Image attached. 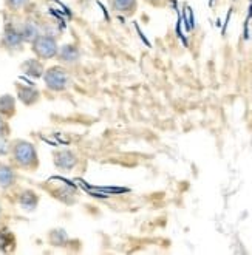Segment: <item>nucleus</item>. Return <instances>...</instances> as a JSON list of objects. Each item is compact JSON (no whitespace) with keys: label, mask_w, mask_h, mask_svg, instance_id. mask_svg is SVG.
Segmentation results:
<instances>
[{"label":"nucleus","mask_w":252,"mask_h":255,"mask_svg":"<svg viewBox=\"0 0 252 255\" xmlns=\"http://www.w3.org/2000/svg\"><path fill=\"white\" fill-rule=\"evenodd\" d=\"M12 153L16 161L23 167H33L37 162V156H36V150L34 147L26 142V141H17L16 145L12 148Z\"/></svg>","instance_id":"f257e3e1"},{"label":"nucleus","mask_w":252,"mask_h":255,"mask_svg":"<svg viewBox=\"0 0 252 255\" xmlns=\"http://www.w3.org/2000/svg\"><path fill=\"white\" fill-rule=\"evenodd\" d=\"M45 84L50 90H54V92H61L68 85V73L62 68V67H51L45 76Z\"/></svg>","instance_id":"f03ea898"},{"label":"nucleus","mask_w":252,"mask_h":255,"mask_svg":"<svg viewBox=\"0 0 252 255\" xmlns=\"http://www.w3.org/2000/svg\"><path fill=\"white\" fill-rule=\"evenodd\" d=\"M33 50L42 59H51L57 54V43L50 36H37L33 42Z\"/></svg>","instance_id":"7ed1b4c3"},{"label":"nucleus","mask_w":252,"mask_h":255,"mask_svg":"<svg viewBox=\"0 0 252 255\" xmlns=\"http://www.w3.org/2000/svg\"><path fill=\"white\" fill-rule=\"evenodd\" d=\"M76 156L70 150H62V152H57L54 153V164L59 169H64V170H70L76 166Z\"/></svg>","instance_id":"20e7f679"},{"label":"nucleus","mask_w":252,"mask_h":255,"mask_svg":"<svg viewBox=\"0 0 252 255\" xmlns=\"http://www.w3.org/2000/svg\"><path fill=\"white\" fill-rule=\"evenodd\" d=\"M3 39H5V43L8 45L9 48H19L20 45H22V42H23V39L20 36V31L14 28V26H11V25H8L5 28V36H3Z\"/></svg>","instance_id":"39448f33"},{"label":"nucleus","mask_w":252,"mask_h":255,"mask_svg":"<svg viewBox=\"0 0 252 255\" xmlns=\"http://www.w3.org/2000/svg\"><path fill=\"white\" fill-rule=\"evenodd\" d=\"M17 93H19V99L25 104V106H31V104H34L39 99L37 90H34L33 87H19Z\"/></svg>","instance_id":"423d86ee"},{"label":"nucleus","mask_w":252,"mask_h":255,"mask_svg":"<svg viewBox=\"0 0 252 255\" xmlns=\"http://www.w3.org/2000/svg\"><path fill=\"white\" fill-rule=\"evenodd\" d=\"M112 5H113V9L118 12L131 14V12H135L138 2L136 0H112Z\"/></svg>","instance_id":"0eeeda50"},{"label":"nucleus","mask_w":252,"mask_h":255,"mask_svg":"<svg viewBox=\"0 0 252 255\" xmlns=\"http://www.w3.org/2000/svg\"><path fill=\"white\" fill-rule=\"evenodd\" d=\"M61 61L64 62H76L79 59V50L75 47V45H64V47L57 51Z\"/></svg>","instance_id":"6e6552de"},{"label":"nucleus","mask_w":252,"mask_h":255,"mask_svg":"<svg viewBox=\"0 0 252 255\" xmlns=\"http://www.w3.org/2000/svg\"><path fill=\"white\" fill-rule=\"evenodd\" d=\"M22 70L25 74H28V76H33V78H39L43 74V67L39 61H36V59H29V61L23 62L22 64Z\"/></svg>","instance_id":"1a4fd4ad"},{"label":"nucleus","mask_w":252,"mask_h":255,"mask_svg":"<svg viewBox=\"0 0 252 255\" xmlns=\"http://www.w3.org/2000/svg\"><path fill=\"white\" fill-rule=\"evenodd\" d=\"M37 195L31 190H26L20 195V198H19V203L23 209H28V211H33V209L37 206Z\"/></svg>","instance_id":"9d476101"},{"label":"nucleus","mask_w":252,"mask_h":255,"mask_svg":"<svg viewBox=\"0 0 252 255\" xmlns=\"http://www.w3.org/2000/svg\"><path fill=\"white\" fill-rule=\"evenodd\" d=\"M19 31H20L22 39L26 40V42H34V40L37 39V36H39V29H37V26H36L34 23H31V22L25 23V25L19 29Z\"/></svg>","instance_id":"9b49d317"},{"label":"nucleus","mask_w":252,"mask_h":255,"mask_svg":"<svg viewBox=\"0 0 252 255\" xmlns=\"http://www.w3.org/2000/svg\"><path fill=\"white\" fill-rule=\"evenodd\" d=\"M16 112V106H14V98L9 95H5L0 98V115L3 116H12Z\"/></svg>","instance_id":"f8f14e48"},{"label":"nucleus","mask_w":252,"mask_h":255,"mask_svg":"<svg viewBox=\"0 0 252 255\" xmlns=\"http://www.w3.org/2000/svg\"><path fill=\"white\" fill-rule=\"evenodd\" d=\"M16 245V240L9 229H0V249L9 251Z\"/></svg>","instance_id":"ddd939ff"},{"label":"nucleus","mask_w":252,"mask_h":255,"mask_svg":"<svg viewBox=\"0 0 252 255\" xmlns=\"http://www.w3.org/2000/svg\"><path fill=\"white\" fill-rule=\"evenodd\" d=\"M14 183V172L8 166H0V186L8 187Z\"/></svg>","instance_id":"4468645a"},{"label":"nucleus","mask_w":252,"mask_h":255,"mask_svg":"<svg viewBox=\"0 0 252 255\" xmlns=\"http://www.w3.org/2000/svg\"><path fill=\"white\" fill-rule=\"evenodd\" d=\"M26 3H28V0H6V5H8L11 9H14V11L23 8Z\"/></svg>","instance_id":"2eb2a0df"},{"label":"nucleus","mask_w":252,"mask_h":255,"mask_svg":"<svg viewBox=\"0 0 252 255\" xmlns=\"http://www.w3.org/2000/svg\"><path fill=\"white\" fill-rule=\"evenodd\" d=\"M147 2L152 3V5H161L162 2H164V0H147Z\"/></svg>","instance_id":"dca6fc26"},{"label":"nucleus","mask_w":252,"mask_h":255,"mask_svg":"<svg viewBox=\"0 0 252 255\" xmlns=\"http://www.w3.org/2000/svg\"><path fill=\"white\" fill-rule=\"evenodd\" d=\"M3 130H5V124H3V121H2V118H0V136L3 134Z\"/></svg>","instance_id":"f3484780"}]
</instances>
